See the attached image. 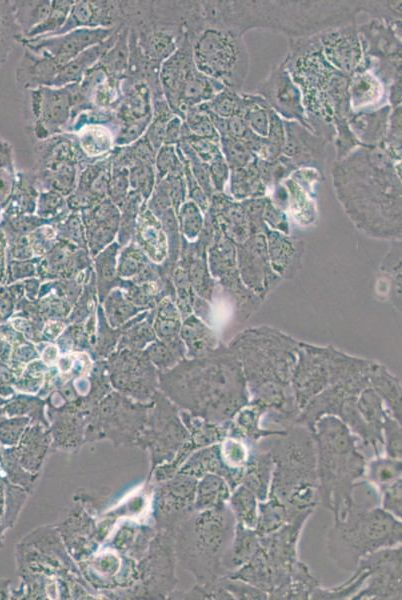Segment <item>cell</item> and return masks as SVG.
Masks as SVG:
<instances>
[{
    "label": "cell",
    "mask_w": 402,
    "mask_h": 600,
    "mask_svg": "<svg viewBox=\"0 0 402 600\" xmlns=\"http://www.w3.org/2000/svg\"><path fill=\"white\" fill-rule=\"evenodd\" d=\"M190 43L198 71L225 87L242 92L249 72L244 35L228 28L205 26Z\"/></svg>",
    "instance_id": "cell-10"
},
{
    "label": "cell",
    "mask_w": 402,
    "mask_h": 600,
    "mask_svg": "<svg viewBox=\"0 0 402 600\" xmlns=\"http://www.w3.org/2000/svg\"><path fill=\"white\" fill-rule=\"evenodd\" d=\"M288 193L287 209L289 214L302 227L314 225L318 219L316 196L311 195L290 177L283 182Z\"/></svg>",
    "instance_id": "cell-32"
},
{
    "label": "cell",
    "mask_w": 402,
    "mask_h": 600,
    "mask_svg": "<svg viewBox=\"0 0 402 600\" xmlns=\"http://www.w3.org/2000/svg\"><path fill=\"white\" fill-rule=\"evenodd\" d=\"M402 462L400 459L390 457L375 456L367 460L365 475L366 481L377 489L401 478Z\"/></svg>",
    "instance_id": "cell-41"
},
{
    "label": "cell",
    "mask_w": 402,
    "mask_h": 600,
    "mask_svg": "<svg viewBox=\"0 0 402 600\" xmlns=\"http://www.w3.org/2000/svg\"><path fill=\"white\" fill-rule=\"evenodd\" d=\"M156 183L168 174L183 172L182 162L177 154L176 146L163 145L157 152L154 161Z\"/></svg>",
    "instance_id": "cell-49"
},
{
    "label": "cell",
    "mask_w": 402,
    "mask_h": 600,
    "mask_svg": "<svg viewBox=\"0 0 402 600\" xmlns=\"http://www.w3.org/2000/svg\"><path fill=\"white\" fill-rule=\"evenodd\" d=\"M348 95L353 112L372 110L387 99L385 86L369 70L355 71L350 75Z\"/></svg>",
    "instance_id": "cell-27"
},
{
    "label": "cell",
    "mask_w": 402,
    "mask_h": 600,
    "mask_svg": "<svg viewBox=\"0 0 402 600\" xmlns=\"http://www.w3.org/2000/svg\"><path fill=\"white\" fill-rule=\"evenodd\" d=\"M402 522L381 507L354 499L347 515L333 521L326 538L330 559L352 572L360 559L380 549L401 545Z\"/></svg>",
    "instance_id": "cell-7"
},
{
    "label": "cell",
    "mask_w": 402,
    "mask_h": 600,
    "mask_svg": "<svg viewBox=\"0 0 402 600\" xmlns=\"http://www.w3.org/2000/svg\"><path fill=\"white\" fill-rule=\"evenodd\" d=\"M73 2L74 0H52L51 11L47 18L22 39L30 40L55 35L65 24Z\"/></svg>",
    "instance_id": "cell-43"
},
{
    "label": "cell",
    "mask_w": 402,
    "mask_h": 600,
    "mask_svg": "<svg viewBox=\"0 0 402 600\" xmlns=\"http://www.w3.org/2000/svg\"><path fill=\"white\" fill-rule=\"evenodd\" d=\"M219 144L230 170L246 167L255 157L242 140L233 136H220Z\"/></svg>",
    "instance_id": "cell-46"
},
{
    "label": "cell",
    "mask_w": 402,
    "mask_h": 600,
    "mask_svg": "<svg viewBox=\"0 0 402 600\" xmlns=\"http://www.w3.org/2000/svg\"><path fill=\"white\" fill-rule=\"evenodd\" d=\"M220 444V451L222 459L225 465L238 473L243 475L244 466L247 462L250 445L244 441L227 436Z\"/></svg>",
    "instance_id": "cell-47"
},
{
    "label": "cell",
    "mask_w": 402,
    "mask_h": 600,
    "mask_svg": "<svg viewBox=\"0 0 402 600\" xmlns=\"http://www.w3.org/2000/svg\"><path fill=\"white\" fill-rule=\"evenodd\" d=\"M314 511H304L278 530L260 536L259 552L268 568L272 589L268 599H273L289 582L300 561L298 544L302 530Z\"/></svg>",
    "instance_id": "cell-11"
},
{
    "label": "cell",
    "mask_w": 402,
    "mask_h": 600,
    "mask_svg": "<svg viewBox=\"0 0 402 600\" xmlns=\"http://www.w3.org/2000/svg\"><path fill=\"white\" fill-rule=\"evenodd\" d=\"M316 448V470L319 504L344 518L354 502V492L364 478L367 459L361 444L348 427L337 417L319 418L312 429Z\"/></svg>",
    "instance_id": "cell-5"
},
{
    "label": "cell",
    "mask_w": 402,
    "mask_h": 600,
    "mask_svg": "<svg viewBox=\"0 0 402 600\" xmlns=\"http://www.w3.org/2000/svg\"><path fill=\"white\" fill-rule=\"evenodd\" d=\"M209 174L215 192H224L229 181L230 168L222 153L218 154L209 164Z\"/></svg>",
    "instance_id": "cell-57"
},
{
    "label": "cell",
    "mask_w": 402,
    "mask_h": 600,
    "mask_svg": "<svg viewBox=\"0 0 402 600\" xmlns=\"http://www.w3.org/2000/svg\"><path fill=\"white\" fill-rule=\"evenodd\" d=\"M401 0L362 1V12L390 24L401 23Z\"/></svg>",
    "instance_id": "cell-50"
},
{
    "label": "cell",
    "mask_w": 402,
    "mask_h": 600,
    "mask_svg": "<svg viewBox=\"0 0 402 600\" xmlns=\"http://www.w3.org/2000/svg\"><path fill=\"white\" fill-rule=\"evenodd\" d=\"M401 545L380 549L364 556L357 567L369 570L365 582L351 600H400Z\"/></svg>",
    "instance_id": "cell-12"
},
{
    "label": "cell",
    "mask_w": 402,
    "mask_h": 600,
    "mask_svg": "<svg viewBox=\"0 0 402 600\" xmlns=\"http://www.w3.org/2000/svg\"><path fill=\"white\" fill-rule=\"evenodd\" d=\"M333 189L356 229L401 241V160L382 147L359 146L331 167Z\"/></svg>",
    "instance_id": "cell-1"
},
{
    "label": "cell",
    "mask_w": 402,
    "mask_h": 600,
    "mask_svg": "<svg viewBox=\"0 0 402 600\" xmlns=\"http://www.w3.org/2000/svg\"><path fill=\"white\" fill-rule=\"evenodd\" d=\"M61 68L53 58L25 49L15 70V80L24 91L51 87Z\"/></svg>",
    "instance_id": "cell-23"
},
{
    "label": "cell",
    "mask_w": 402,
    "mask_h": 600,
    "mask_svg": "<svg viewBox=\"0 0 402 600\" xmlns=\"http://www.w3.org/2000/svg\"><path fill=\"white\" fill-rule=\"evenodd\" d=\"M235 246L242 283L264 300L282 280L271 267L265 232L252 234Z\"/></svg>",
    "instance_id": "cell-14"
},
{
    "label": "cell",
    "mask_w": 402,
    "mask_h": 600,
    "mask_svg": "<svg viewBox=\"0 0 402 600\" xmlns=\"http://www.w3.org/2000/svg\"><path fill=\"white\" fill-rule=\"evenodd\" d=\"M387 100L391 108L401 106V80L393 82L387 89Z\"/></svg>",
    "instance_id": "cell-62"
},
{
    "label": "cell",
    "mask_w": 402,
    "mask_h": 600,
    "mask_svg": "<svg viewBox=\"0 0 402 600\" xmlns=\"http://www.w3.org/2000/svg\"><path fill=\"white\" fill-rule=\"evenodd\" d=\"M272 144L280 149L285 143V128L283 119L271 108L269 109V128L266 137Z\"/></svg>",
    "instance_id": "cell-59"
},
{
    "label": "cell",
    "mask_w": 402,
    "mask_h": 600,
    "mask_svg": "<svg viewBox=\"0 0 402 600\" xmlns=\"http://www.w3.org/2000/svg\"><path fill=\"white\" fill-rule=\"evenodd\" d=\"M274 462L269 450L259 441L250 445L240 484L250 489L258 501L268 498Z\"/></svg>",
    "instance_id": "cell-26"
},
{
    "label": "cell",
    "mask_w": 402,
    "mask_h": 600,
    "mask_svg": "<svg viewBox=\"0 0 402 600\" xmlns=\"http://www.w3.org/2000/svg\"><path fill=\"white\" fill-rule=\"evenodd\" d=\"M299 342L260 326L242 331L228 344L240 360L249 401L265 408V416L281 429L296 423L300 413L291 386Z\"/></svg>",
    "instance_id": "cell-3"
},
{
    "label": "cell",
    "mask_w": 402,
    "mask_h": 600,
    "mask_svg": "<svg viewBox=\"0 0 402 600\" xmlns=\"http://www.w3.org/2000/svg\"><path fill=\"white\" fill-rule=\"evenodd\" d=\"M228 506L236 523L255 529L258 518V499L250 489L239 484L232 490Z\"/></svg>",
    "instance_id": "cell-39"
},
{
    "label": "cell",
    "mask_w": 402,
    "mask_h": 600,
    "mask_svg": "<svg viewBox=\"0 0 402 600\" xmlns=\"http://www.w3.org/2000/svg\"><path fill=\"white\" fill-rule=\"evenodd\" d=\"M183 119L178 115H173L165 127L164 145L176 146L182 139Z\"/></svg>",
    "instance_id": "cell-60"
},
{
    "label": "cell",
    "mask_w": 402,
    "mask_h": 600,
    "mask_svg": "<svg viewBox=\"0 0 402 600\" xmlns=\"http://www.w3.org/2000/svg\"><path fill=\"white\" fill-rule=\"evenodd\" d=\"M231 488L216 474H205L197 485L195 507L198 511L220 509L228 505Z\"/></svg>",
    "instance_id": "cell-33"
},
{
    "label": "cell",
    "mask_w": 402,
    "mask_h": 600,
    "mask_svg": "<svg viewBox=\"0 0 402 600\" xmlns=\"http://www.w3.org/2000/svg\"><path fill=\"white\" fill-rule=\"evenodd\" d=\"M260 95L283 120L296 121L310 130L302 102V94L282 61L273 65L256 86Z\"/></svg>",
    "instance_id": "cell-15"
},
{
    "label": "cell",
    "mask_w": 402,
    "mask_h": 600,
    "mask_svg": "<svg viewBox=\"0 0 402 600\" xmlns=\"http://www.w3.org/2000/svg\"><path fill=\"white\" fill-rule=\"evenodd\" d=\"M123 24L121 1L74 0L63 27L53 36L79 28H113Z\"/></svg>",
    "instance_id": "cell-19"
},
{
    "label": "cell",
    "mask_w": 402,
    "mask_h": 600,
    "mask_svg": "<svg viewBox=\"0 0 402 600\" xmlns=\"http://www.w3.org/2000/svg\"><path fill=\"white\" fill-rule=\"evenodd\" d=\"M2 169H14V158L11 144L0 137V170Z\"/></svg>",
    "instance_id": "cell-61"
},
{
    "label": "cell",
    "mask_w": 402,
    "mask_h": 600,
    "mask_svg": "<svg viewBox=\"0 0 402 600\" xmlns=\"http://www.w3.org/2000/svg\"><path fill=\"white\" fill-rule=\"evenodd\" d=\"M116 28H79L46 38L21 39L19 44L53 58L63 67L84 50L106 40Z\"/></svg>",
    "instance_id": "cell-16"
},
{
    "label": "cell",
    "mask_w": 402,
    "mask_h": 600,
    "mask_svg": "<svg viewBox=\"0 0 402 600\" xmlns=\"http://www.w3.org/2000/svg\"><path fill=\"white\" fill-rule=\"evenodd\" d=\"M78 87L91 108L116 111L122 99L121 80L97 64L85 73Z\"/></svg>",
    "instance_id": "cell-21"
},
{
    "label": "cell",
    "mask_w": 402,
    "mask_h": 600,
    "mask_svg": "<svg viewBox=\"0 0 402 600\" xmlns=\"http://www.w3.org/2000/svg\"><path fill=\"white\" fill-rule=\"evenodd\" d=\"M263 220L268 228L288 235L289 223L287 214L284 210L275 206L268 196L264 206Z\"/></svg>",
    "instance_id": "cell-55"
},
{
    "label": "cell",
    "mask_w": 402,
    "mask_h": 600,
    "mask_svg": "<svg viewBox=\"0 0 402 600\" xmlns=\"http://www.w3.org/2000/svg\"><path fill=\"white\" fill-rule=\"evenodd\" d=\"M195 69L191 43L186 36L177 50L161 64L159 72L164 97L175 115H178L183 85Z\"/></svg>",
    "instance_id": "cell-20"
},
{
    "label": "cell",
    "mask_w": 402,
    "mask_h": 600,
    "mask_svg": "<svg viewBox=\"0 0 402 600\" xmlns=\"http://www.w3.org/2000/svg\"><path fill=\"white\" fill-rule=\"evenodd\" d=\"M129 61V28L123 24L114 44L96 63L109 76L122 80L128 70Z\"/></svg>",
    "instance_id": "cell-36"
},
{
    "label": "cell",
    "mask_w": 402,
    "mask_h": 600,
    "mask_svg": "<svg viewBox=\"0 0 402 600\" xmlns=\"http://www.w3.org/2000/svg\"><path fill=\"white\" fill-rule=\"evenodd\" d=\"M383 452L390 458L400 459L402 457V432L401 423L389 415L382 427Z\"/></svg>",
    "instance_id": "cell-51"
},
{
    "label": "cell",
    "mask_w": 402,
    "mask_h": 600,
    "mask_svg": "<svg viewBox=\"0 0 402 600\" xmlns=\"http://www.w3.org/2000/svg\"><path fill=\"white\" fill-rule=\"evenodd\" d=\"M129 187L128 169L111 167V175L107 190L113 198H124Z\"/></svg>",
    "instance_id": "cell-58"
},
{
    "label": "cell",
    "mask_w": 402,
    "mask_h": 600,
    "mask_svg": "<svg viewBox=\"0 0 402 600\" xmlns=\"http://www.w3.org/2000/svg\"><path fill=\"white\" fill-rule=\"evenodd\" d=\"M129 185L143 194L149 193L156 183L154 165L137 164L128 169Z\"/></svg>",
    "instance_id": "cell-53"
},
{
    "label": "cell",
    "mask_w": 402,
    "mask_h": 600,
    "mask_svg": "<svg viewBox=\"0 0 402 600\" xmlns=\"http://www.w3.org/2000/svg\"><path fill=\"white\" fill-rule=\"evenodd\" d=\"M268 188L263 181L257 157L244 168L230 170L229 192L237 201L265 197Z\"/></svg>",
    "instance_id": "cell-31"
},
{
    "label": "cell",
    "mask_w": 402,
    "mask_h": 600,
    "mask_svg": "<svg viewBox=\"0 0 402 600\" xmlns=\"http://www.w3.org/2000/svg\"><path fill=\"white\" fill-rule=\"evenodd\" d=\"M281 61L301 91L311 131L326 142H333L334 126L348 121L353 112L348 95L350 76L326 60L317 34L289 38Z\"/></svg>",
    "instance_id": "cell-4"
},
{
    "label": "cell",
    "mask_w": 402,
    "mask_h": 600,
    "mask_svg": "<svg viewBox=\"0 0 402 600\" xmlns=\"http://www.w3.org/2000/svg\"><path fill=\"white\" fill-rule=\"evenodd\" d=\"M32 120L31 132L37 141L64 133L71 118L70 85L39 87L25 91Z\"/></svg>",
    "instance_id": "cell-13"
},
{
    "label": "cell",
    "mask_w": 402,
    "mask_h": 600,
    "mask_svg": "<svg viewBox=\"0 0 402 600\" xmlns=\"http://www.w3.org/2000/svg\"><path fill=\"white\" fill-rule=\"evenodd\" d=\"M260 546V536L255 529L235 522L231 543L223 558L224 576H229L245 565Z\"/></svg>",
    "instance_id": "cell-30"
},
{
    "label": "cell",
    "mask_w": 402,
    "mask_h": 600,
    "mask_svg": "<svg viewBox=\"0 0 402 600\" xmlns=\"http://www.w3.org/2000/svg\"><path fill=\"white\" fill-rule=\"evenodd\" d=\"M15 21L24 38L32 29L41 24L51 11V0L11 1Z\"/></svg>",
    "instance_id": "cell-37"
},
{
    "label": "cell",
    "mask_w": 402,
    "mask_h": 600,
    "mask_svg": "<svg viewBox=\"0 0 402 600\" xmlns=\"http://www.w3.org/2000/svg\"><path fill=\"white\" fill-rule=\"evenodd\" d=\"M242 115L251 131L261 137H267L269 128V109L267 102L256 93H243Z\"/></svg>",
    "instance_id": "cell-40"
},
{
    "label": "cell",
    "mask_w": 402,
    "mask_h": 600,
    "mask_svg": "<svg viewBox=\"0 0 402 600\" xmlns=\"http://www.w3.org/2000/svg\"><path fill=\"white\" fill-rule=\"evenodd\" d=\"M374 361L348 355L332 346L299 342L291 386L299 410L326 388L369 369Z\"/></svg>",
    "instance_id": "cell-9"
},
{
    "label": "cell",
    "mask_w": 402,
    "mask_h": 600,
    "mask_svg": "<svg viewBox=\"0 0 402 600\" xmlns=\"http://www.w3.org/2000/svg\"><path fill=\"white\" fill-rule=\"evenodd\" d=\"M300 513L292 514L284 503L269 494L266 500L258 501V518L255 531L259 536L272 533Z\"/></svg>",
    "instance_id": "cell-35"
},
{
    "label": "cell",
    "mask_w": 402,
    "mask_h": 600,
    "mask_svg": "<svg viewBox=\"0 0 402 600\" xmlns=\"http://www.w3.org/2000/svg\"><path fill=\"white\" fill-rule=\"evenodd\" d=\"M283 122L285 143L281 154L290 160L295 169L315 168L325 176L328 142L296 121Z\"/></svg>",
    "instance_id": "cell-18"
},
{
    "label": "cell",
    "mask_w": 402,
    "mask_h": 600,
    "mask_svg": "<svg viewBox=\"0 0 402 600\" xmlns=\"http://www.w3.org/2000/svg\"><path fill=\"white\" fill-rule=\"evenodd\" d=\"M183 122L194 136L220 140L209 115L198 106L190 108L184 113Z\"/></svg>",
    "instance_id": "cell-48"
},
{
    "label": "cell",
    "mask_w": 402,
    "mask_h": 600,
    "mask_svg": "<svg viewBox=\"0 0 402 600\" xmlns=\"http://www.w3.org/2000/svg\"><path fill=\"white\" fill-rule=\"evenodd\" d=\"M235 519L229 508L199 511L186 523L180 548L188 569L202 585L224 576L223 558L231 543Z\"/></svg>",
    "instance_id": "cell-8"
},
{
    "label": "cell",
    "mask_w": 402,
    "mask_h": 600,
    "mask_svg": "<svg viewBox=\"0 0 402 600\" xmlns=\"http://www.w3.org/2000/svg\"><path fill=\"white\" fill-rule=\"evenodd\" d=\"M207 26L228 28L244 35L254 29L274 31L289 38L316 35L356 23L361 1H200Z\"/></svg>",
    "instance_id": "cell-2"
},
{
    "label": "cell",
    "mask_w": 402,
    "mask_h": 600,
    "mask_svg": "<svg viewBox=\"0 0 402 600\" xmlns=\"http://www.w3.org/2000/svg\"><path fill=\"white\" fill-rule=\"evenodd\" d=\"M218 584L225 589L233 599L237 600H266L267 593L242 580L223 576Z\"/></svg>",
    "instance_id": "cell-52"
},
{
    "label": "cell",
    "mask_w": 402,
    "mask_h": 600,
    "mask_svg": "<svg viewBox=\"0 0 402 600\" xmlns=\"http://www.w3.org/2000/svg\"><path fill=\"white\" fill-rule=\"evenodd\" d=\"M281 435L261 440L269 450L274 468L269 494L291 513L314 511L319 505L316 448L312 431L294 423Z\"/></svg>",
    "instance_id": "cell-6"
},
{
    "label": "cell",
    "mask_w": 402,
    "mask_h": 600,
    "mask_svg": "<svg viewBox=\"0 0 402 600\" xmlns=\"http://www.w3.org/2000/svg\"><path fill=\"white\" fill-rule=\"evenodd\" d=\"M123 24L117 26L115 31L106 40L94 45L65 64L54 79L51 87H64L69 84L79 83L85 73L92 68L101 56L114 44Z\"/></svg>",
    "instance_id": "cell-28"
},
{
    "label": "cell",
    "mask_w": 402,
    "mask_h": 600,
    "mask_svg": "<svg viewBox=\"0 0 402 600\" xmlns=\"http://www.w3.org/2000/svg\"><path fill=\"white\" fill-rule=\"evenodd\" d=\"M180 218L186 233L195 235L201 230L203 224L201 209L192 200L183 203L180 209Z\"/></svg>",
    "instance_id": "cell-56"
},
{
    "label": "cell",
    "mask_w": 402,
    "mask_h": 600,
    "mask_svg": "<svg viewBox=\"0 0 402 600\" xmlns=\"http://www.w3.org/2000/svg\"><path fill=\"white\" fill-rule=\"evenodd\" d=\"M265 234L273 271L281 279L293 278L302 266L304 243L270 228Z\"/></svg>",
    "instance_id": "cell-22"
},
{
    "label": "cell",
    "mask_w": 402,
    "mask_h": 600,
    "mask_svg": "<svg viewBox=\"0 0 402 600\" xmlns=\"http://www.w3.org/2000/svg\"><path fill=\"white\" fill-rule=\"evenodd\" d=\"M392 242L390 250L382 260L380 270L388 275L391 282V303L396 310L401 311V241Z\"/></svg>",
    "instance_id": "cell-44"
},
{
    "label": "cell",
    "mask_w": 402,
    "mask_h": 600,
    "mask_svg": "<svg viewBox=\"0 0 402 600\" xmlns=\"http://www.w3.org/2000/svg\"><path fill=\"white\" fill-rule=\"evenodd\" d=\"M75 134L85 156L93 160H100L107 157L115 147V135L108 126H87Z\"/></svg>",
    "instance_id": "cell-34"
},
{
    "label": "cell",
    "mask_w": 402,
    "mask_h": 600,
    "mask_svg": "<svg viewBox=\"0 0 402 600\" xmlns=\"http://www.w3.org/2000/svg\"><path fill=\"white\" fill-rule=\"evenodd\" d=\"M321 583L301 560L296 565L288 584L274 600H308Z\"/></svg>",
    "instance_id": "cell-38"
},
{
    "label": "cell",
    "mask_w": 402,
    "mask_h": 600,
    "mask_svg": "<svg viewBox=\"0 0 402 600\" xmlns=\"http://www.w3.org/2000/svg\"><path fill=\"white\" fill-rule=\"evenodd\" d=\"M22 39L15 21L11 0L0 1V63H5L15 45Z\"/></svg>",
    "instance_id": "cell-42"
},
{
    "label": "cell",
    "mask_w": 402,
    "mask_h": 600,
    "mask_svg": "<svg viewBox=\"0 0 402 600\" xmlns=\"http://www.w3.org/2000/svg\"><path fill=\"white\" fill-rule=\"evenodd\" d=\"M390 112V105L385 104L372 110L351 113L348 125L360 146L383 147Z\"/></svg>",
    "instance_id": "cell-24"
},
{
    "label": "cell",
    "mask_w": 402,
    "mask_h": 600,
    "mask_svg": "<svg viewBox=\"0 0 402 600\" xmlns=\"http://www.w3.org/2000/svg\"><path fill=\"white\" fill-rule=\"evenodd\" d=\"M185 472L198 477L205 474L219 475L227 481L231 490L241 482V476L225 465L219 443L206 446L198 451L187 463Z\"/></svg>",
    "instance_id": "cell-29"
},
{
    "label": "cell",
    "mask_w": 402,
    "mask_h": 600,
    "mask_svg": "<svg viewBox=\"0 0 402 600\" xmlns=\"http://www.w3.org/2000/svg\"><path fill=\"white\" fill-rule=\"evenodd\" d=\"M198 106L228 119L242 110L241 92L224 87L211 100Z\"/></svg>",
    "instance_id": "cell-45"
},
{
    "label": "cell",
    "mask_w": 402,
    "mask_h": 600,
    "mask_svg": "<svg viewBox=\"0 0 402 600\" xmlns=\"http://www.w3.org/2000/svg\"><path fill=\"white\" fill-rule=\"evenodd\" d=\"M265 414V408L249 401L229 421L228 436L254 445L266 437L286 432V429L263 427L262 419Z\"/></svg>",
    "instance_id": "cell-25"
},
{
    "label": "cell",
    "mask_w": 402,
    "mask_h": 600,
    "mask_svg": "<svg viewBox=\"0 0 402 600\" xmlns=\"http://www.w3.org/2000/svg\"><path fill=\"white\" fill-rule=\"evenodd\" d=\"M401 489V478L379 489L382 495L381 508L400 520L402 518Z\"/></svg>",
    "instance_id": "cell-54"
},
{
    "label": "cell",
    "mask_w": 402,
    "mask_h": 600,
    "mask_svg": "<svg viewBox=\"0 0 402 600\" xmlns=\"http://www.w3.org/2000/svg\"><path fill=\"white\" fill-rule=\"evenodd\" d=\"M317 37L324 57L334 68L348 76L356 71L363 58L357 22L323 31Z\"/></svg>",
    "instance_id": "cell-17"
}]
</instances>
